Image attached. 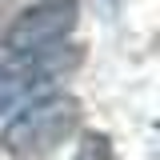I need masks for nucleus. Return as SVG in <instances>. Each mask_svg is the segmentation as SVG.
Listing matches in <instances>:
<instances>
[{"instance_id":"1","label":"nucleus","mask_w":160,"mask_h":160,"mask_svg":"<svg viewBox=\"0 0 160 160\" xmlns=\"http://www.w3.org/2000/svg\"><path fill=\"white\" fill-rule=\"evenodd\" d=\"M80 124V100L68 92H52V96H40L32 104H24V112L8 120L4 128V148L12 156L28 160V156H44L52 152L56 144L76 132Z\"/></svg>"},{"instance_id":"2","label":"nucleus","mask_w":160,"mask_h":160,"mask_svg":"<svg viewBox=\"0 0 160 160\" xmlns=\"http://www.w3.org/2000/svg\"><path fill=\"white\" fill-rule=\"evenodd\" d=\"M76 0H48V4H36L28 12H20L16 24L8 28L4 36V48L12 56H40L48 48H56L60 40L76 28Z\"/></svg>"},{"instance_id":"3","label":"nucleus","mask_w":160,"mask_h":160,"mask_svg":"<svg viewBox=\"0 0 160 160\" xmlns=\"http://www.w3.org/2000/svg\"><path fill=\"white\" fill-rule=\"evenodd\" d=\"M80 64V48H48V52H40V56H20L16 64H4L0 68V116L24 100L28 92H36L44 84H52L56 76H64L68 68H76Z\"/></svg>"},{"instance_id":"4","label":"nucleus","mask_w":160,"mask_h":160,"mask_svg":"<svg viewBox=\"0 0 160 160\" xmlns=\"http://www.w3.org/2000/svg\"><path fill=\"white\" fill-rule=\"evenodd\" d=\"M72 160H112V140L104 132H84Z\"/></svg>"}]
</instances>
